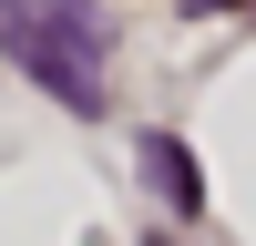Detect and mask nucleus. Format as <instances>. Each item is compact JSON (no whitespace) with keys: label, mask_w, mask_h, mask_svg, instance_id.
I'll list each match as a JSON object with an SVG mask.
<instances>
[{"label":"nucleus","mask_w":256,"mask_h":246,"mask_svg":"<svg viewBox=\"0 0 256 246\" xmlns=\"http://www.w3.org/2000/svg\"><path fill=\"white\" fill-rule=\"evenodd\" d=\"M144 164H154L164 205H195V164H184V144H174V134H154V144H144Z\"/></svg>","instance_id":"2"},{"label":"nucleus","mask_w":256,"mask_h":246,"mask_svg":"<svg viewBox=\"0 0 256 246\" xmlns=\"http://www.w3.org/2000/svg\"><path fill=\"white\" fill-rule=\"evenodd\" d=\"M0 52H10V72H31L52 102L102 113V72H113V20H102V0H0Z\"/></svg>","instance_id":"1"}]
</instances>
